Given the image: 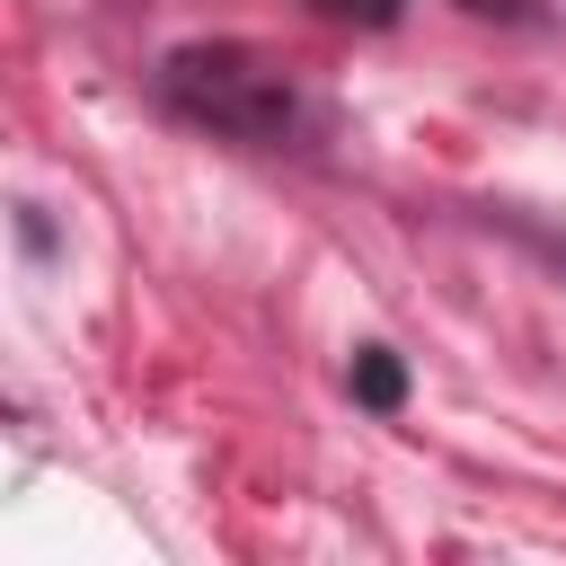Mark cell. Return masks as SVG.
I'll list each match as a JSON object with an SVG mask.
<instances>
[{"label": "cell", "mask_w": 566, "mask_h": 566, "mask_svg": "<svg viewBox=\"0 0 566 566\" xmlns=\"http://www.w3.org/2000/svg\"><path fill=\"white\" fill-rule=\"evenodd\" d=\"M159 88H168L195 124L239 133V142H292L301 115H310L301 88H292L265 53H248V44H186V53H168Z\"/></svg>", "instance_id": "6da1fadb"}, {"label": "cell", "mask_w": 566, "mask_h": 566, "mask_svg": "<svg viewBox=\"0 0 566 566\" xmlns=\"http://www.w3.org/2000/svg\"><path fill=\"white\" fill-rule=\"evenodd\" d=\"M354 398H363L371 416H389V407L407 398V363H398L389 345H363V354H354Z\"/></svg>", "instance_id": "7a4b0ae2"}, {"label": "cell", "mask_w": 566, "mask_h": 566, "mask_svg": "<svg viewBox=\"0 0 566 566\" xmlns=\"http://www.w3.org/2000/svg\"><path fill=\"white\" fill-rule=\"evenodd\" d=\"M310 9H327V18H354V27H389V18H398V0H310Z\"/></svg>", "instance_id": "3957f363"}]
</instances>
